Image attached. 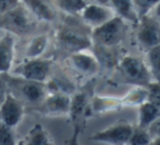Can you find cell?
I'll return each mask as SVG.
<instances>
[{
    "label": "cell",
    "instance_id": "obj_17",
    "mask_svg": "<svg viewBox=\"0 0 160 145\" xmlns=\"http://www.w3.org/2000/svg\"><path fill=\"white\" fill-rule=\"evenodd\" d=\"M15 40L12 34L7 32L0 38V73H8L14 59Z\"/></svg>",
    "mask_w": 160,
    "mask_h": 145
},
{
    "label": "cell",
    "instance_id": "obj_32",
    "mask_svg": "<svg viewBox=\"0 0 160 145\" xmlns=\"http://www.w3.org/2000/svg\"><path fill=\"white\" fill-rule=\"evenodd\" d=\"M81 132H82V131H81L80 129L74 128L73 129V133H72L71 137L67 140L65 145H81L80 140H78V137H80Z\"/></svg>",
    "mask_w": 160,
    "mask_h": 145
},
{
    "label": "cell",
    "instance_id": "obj_20",
    "mask_svg": "<svg viewBox=\"0 0 160 145\" xmlns=\"http://www.w3.org/2000/svg\"><path fill=\"white\" fill-rule=\"evenodd\" d=\"M21 145H53V140L42 124L36 123L24 137Z\"/></svg>",
    "mask_w": 160,
    "mask_h": 145
},
{
    "label": "cell",
    "instance_id": "obj_4",
    "mask_svg": "<svg viewBox=\"0 0 160 145\" xmlns=\"http://www.w3.org/2000/svg\"><path fill=\"white\" fill-rule=\"evenodd\" d=\"M38 25V20L25 8L22 2L11 10L0 14V29L18 36L32 34Z\"/></svg>",
    "mask_w": 160,
    "mask_h": 145
},
{
    "label": "cell",
    "instance_id": "obj_30",
    "mask_svg": "<svg viewBox=\"0 0 160 145\" xmlns=\"http://www.w3.org/2000/svg\"><path fill=\"white\" fill-rule=\"evenodd\" d=\"M20 2V0H0V14L17 7Z\"/></svg>",
    "mask_w": 160,
    "mask_h": 145
},
{
    "label": "cell",
    "instance_id": "obj_11",
    "mask_svg": "<svg viewBox=\"0 0 160 145\" xmlns=\"http://www.w3.org/2000/svg\"><path fill=\"white\" fill-rule=\"evenodd\" d=\"M71 103V96L67 94H48L42 103L36 107L35 111L49 117L68 116Z\"/></svg>",
    "mask_w": 160,
    "mask_h": 145
},
{
    "label": "cell",
    "instance_id": "obj_2",
    "mask_svg": "<svg viewBox=\"0 0 160 145\" xmlns=\"http://www.w3.org/2000/svg\"><path fill=\"white\" fill-rule=\"evenodd\" d=\"M110 82L146 87L152 82V76L143 59L135 56H125L121 58L113 69Z\"/></svg>",
    "mask_w": 160,
    "mask_h": 145
},
{
    "label": "cell",
    "instance_id": "obj_13",
    "mask_svg": "<svg viewBox=\"0 0 160 145\" xmlns=\"http://www.w3.org/2000/svg\"><path fill=\"white\" fill-rule=\"evenodd\" d=\"M116 15L110 6L98 3H87L84 10L81 12V20L91 28H97L106 23Z\"/></svg>",
    "mask_w": 160,
    "mask_h": 145
},
{
    "label": "cell",
    "instance_id": "obj_33",
    "mask_svg": "<svg viewBox=\"0 0 160 145\" xmlns=\"http://www.w3.org/2000/svg\"><path fill=\"white\" fill-rule=\"evenodd\" d=\"M7 73H0V104L2 103L4 96L7 94V80H6Z\"/></svg>",
    "mask_w": 160,
    "mask_h": 145
},
{
    "label": "cell",
    "instance_id": "obj_25",
    "mask_svg": "<svg viewBox=\"0 0 160 145\" xmlns=\"http://www.w3.org/2000/svg\"><path fill=\"white\" fill-rule=\"evenodd\" d=\"M147 88L144 86L133 87L130 92L124 95L128 107H130V106H139L142 103L147 101Z\"/></svg>",
    "mask_w": 160,
    "mask_h": 145
},
{
    "label": "cell",
    "instance_id": "obj_26",
    "mask_svg": "<svg viewBox=\"0 0 160 145\" xmlns=\"http://www.w3.org/2000/svg\"><path fill=\"white\" fill-rule=\"evenodd\" d=\"M152 141V135L147 129L141 127H133L132 134L130 137L128 145H150Z\"/></svg>",
    "mask_w": 160,
    "mask_h": 145
},
{
    "label": "cell",
    "instance_id": "obj_12",
    "mask_svg": "<svg viewBox=\"0 0 160 145\" xmlns=\"http://www.w3.org/2000/svg\"><path fill=\"white\" fill-rule=\"evenodd\" d=\"M65 62L70 69L83 76L95 75L100 70L99 63L95 56L84 53V50L67 56Z\"/></svg>",
    "mask_w": 160,
    "mask_h": 145
},
{
    "label": "cell",
    "instance_id": "obj_10",
    "mask_svg": "<svg viewBox=\"0 0 160 145\" xmlns=\"http://www.w3.org/2000/svg\"><path fill=\"white\" fill-rule=\"evenodd\" d=\"M25 114V106L11 93L7 92L2 103L0 104V121L6 126L14 128L21 122Z\"/></svg>",
    "mask_w": 160,
    "mask_h": 145
},
{
    "label": "cell",
    "instance_id": "obj_16",
    "mask_svg": "<svg viewBox=\"0 0 160 145\" xmlns=\"http://www.w3.org/2000/svg\"><path fill=\"white\" fill-rule=\"evenodd\" d=\"M92 50H93V55L95 56L97 61L99 63V67L103 68V69L113 71L116 65L121 60L120 51H118V46H100V45L92 44Z\"/></svg>",
    "mask_w": 160,
    "mask_h": 145
},
{
    "label": "cell",
    "instance_id": "obj_19",
    "mask_svg": "<svg viewBox=\"0 0 160 145\" xmlns=\"http://www.w3.org/2000/svg\"><path fill=\"white\" fill-rule=\"evenodd\" d=\"M48 94H67L71 96L74 92L76 91V87L71 81L65 76H59L55 75L48 78L45 82Z\"/></svg>",
    "mask_w": 160,
    "mask_h": 145
},
{
    "label": "cell",
    "instance_id": "obj_18",
    "mask_svg": "<svg viewBox=\"0 0 160 145\" xmlns=\"http://www.w3.org/2000/svg\"><path fill=\"white\" fill-rule=\"evenodd\" d=\"M160 116V107L149 101H145L138 106L137 127L148 129V127Z\"/></svg>",
    "mask_w": 160,
    "mask_h": 145
},
{
    "label": "cell",
    "instance_id": "obj_15",
    "mask_svg": "<svg viewBox=\"0 0 160 145\" xmlns=\"http://www.w3.org/2000/svg\"><path fill=\"white\" fill-rule=\"evenodd\" d=\"M25 8L38 20L42 22H53L57 18V11L52 0H20Z\"/></svg>",
    "mask_w": 160,
    "mask_h": 145
},
{
    "label": "cell",
    "instance_id": "obj_23",
    "mask_svg": "<svg viewBox=\"0 0 160 145\" xmlns=\"http://www.w3.org/2000/svg\"><path fill=\"white\" fill-rule=\"evenodd\" d=\"M53 4L64 14L78 17L87 6L86 0H52Z\"/></svg>",
    "mask_w": 160,
    "mask_h": 145
},
{
    "label": "cell",
    "instance_id": "obj_22",
    "mask_svg": "<svg viewBox=\"0 0 160 145\" xmlns=\"http://www.w3.org/2000/svg\"><path fill=\"white\" fill-rule=\"evenodd\" d=\"M49 44V35L48 34H40L35 36L28 42L25 48V56L28 59L39 58L42 54L46 51Z\"/></svg>",
    "mask_w": 160,
    "mask_h": 145
},
{
    "label": "cell",
    "instance_id": "obj_8",
    "mask_svg": "<svg viewBox=\"0 0 160 145\" xmlns=\"http://www.w3.org/2000/svg\"><path fill=\"white\" fill-rule=\"evenodd\" d=\"M133 126L128 120H119L113 124L98 131L89 137V140L94 142L107 143L110 145H128L130 137L132 134Z\"/></svg>",
    "mask_w": 160,
    "mask_h": 145
},
{
    "label": "cell",
    "instance_id": "obj_1",
    "mask_svg": "<svg viewBox=\"0 0 160 145\" xmlns=\"http://www.w3.org/2000/svg\"><path fill=\"white\" fill-rule=\"evenodd\" d=\"M92 28L76 17L65 14L55 33L57 53L69 56L92 47Z\"/></svg>",
    "mask_w": 160,
    "mask_h": 145
},
{
    "label": "cell",
    "instance_id": "obj_21",
    "mask_svg": "<svg viewBox=\"0 0 160 145\" xmlns=\"http://www.w3.org/2000/svg\"><path fill=\"white\" fill-rule=\"evenodd\" d=\"M109 4L116 15L122 18L124 21H130L132 23L138 22L132 0H110Z\"/></svg>",
    "mask_w": 160,
    "mask_h": 145
},
{
    "label": "cell",
    "instance_id": "obj_35",
    "mask_svg": "<svg viewBox=\"0 0 160 145\" xmlns=\"http://www.w3.org/2000/svg\"><path fill=\"white\" fill-rule=\"evenodd\" d=\"M150 145H160V137L152 139V143H150Z\"/></svg>",
    "mask_w": 160,
    "mask_h": 145
},
{
    "label": "cell",
    "instance_id": "obj_9",
    "mask_svg": "<svg viewBox=\"0 0 160 145\" xmlns=\"http://www.w3.org/2000/svg\"><path fill=\"white\" fill-rule=\"evenodd\" d=\"M136 40L143 50L147 51L150 48L160 44V23L155 18L149 15L138 19L136 29Z\"/></svg>",
    "mask_w": 160,
    "mask_h": 145
},
{
    "label": "cell",
    "instance_id": "obj_29",
    "mask_svg": "<svg viewBox=\"0 0 160 145\" xmlns=\"http://www.w3.org/2000/svg\"><path fill=\"white\" fill-rule=\"evenodd\" d=\"M146 88L148 92L147 101L156 104L157 106L160 107V83L152 81L146 86Z\"/></svg>",
    "mask_w": 160,
    "mask_h": 145
},
{
    "label": "cell",
    "instance_id": "obj_7",
    "mask_svg": "<svg viewBox=\"0 0 160 145\" xmlns=\"http://www.w3.org/2000/svg\"><path fill=\"white\" fill-rule=\"evenodd\" d=\"M53 59L32 58L26 59L13 70L17 76L37 82H46L52 70Z\"/></svg>",
    "mask_w": 160,
    "mask_h": 145
},
{
    "label": "cell",
    "instance_id": "obj_3",
    "mask_svg": "<svg viewBox=\"0 0 160 145\" xmlns=\"http://www.w3.org/2000/svg\"><path fill=\"white\" fill-rule=\"evenodd\" d=\"M6 80L7 92L11 93L22 101L25 108L28 106L32 110L35 109L48 95L45 82L26 80L20 76H10L8 73L6 74Z\"/></svg>",
    "mask_w": 160,
    "mask_h": 145
},
{
    "label": "cell",
    "instance_id": "obj_28",
    "mask_svg": "<svg viewBox=\"0 0 160 145\" xmlns=\"http://www.w3.org/2000/svg\"><path fill=\"white\" fill-rule=\"evenodd\" d=\"M0 145H17L12 128L0 121Z\"/></svg>",
    "mask_w": 160,
    "mask_h": 145
},
{
    "label": "cell",
    "instance_id": "obj_34",
    "mask_svg": "<svg viewBox=\"0 0 160 145\" xmlns=\"http://www.w3.org/2000/svg\"><path fill=\"white\" fill-rule=\"evenodd\" d=\"M86 1H89L91 3H98V4H107L109 6L110 0H86Z\"/></svg>",
    "mask_w": 160,
    "mask_h": 145
},
{
    "label": "cell",
    "instance_id": "obj_14",
    "mask_svg": "<svg viewBox=\"0 0 160 145\" xmlns=\"http://www.w3.org/2000/svg\"><path fill=\"white\" fill-rule=\"evenodd\" d=\"M128 107L125 97L114 96H100L94 94L91 101V112L93 115H102L110 111H117Z\"/></svg>",
    "mask_w": 160,
    "mask_h": 145
},
{
    "label": "cell",
    "instance_id": "obj_31",
    "mask_svg": "<svg viewBox=\"0 0 160 145\" xmlns=\"http://www.w3.org/2000/svg\"><path fill=\"white\" fill-rule=\"evenodd\" d=\"M147 130H148V132H149V134L152 135V139L160 137V116L148 127Z\"/></svg>",
    "mask_w": 160,
    "mask_h": 145
},
{
    "label": "cell",
    "instance_id": "obj_5",
    "mask_svg": "<svg viewBox=\"0 0 160 145\" xmlns=\"http://www.w3.org/2000/svg\"><path fill=\"white\" fill-rule=\"evenodd\" d=\"M95 80L87 83L82 90L75 91L71 95L69 115L73 128H78L81 131L84 130L86 121L92 116L91 101L94 95Z\"/></svg>",
    "mask_w": 160,
    "mask_h": 145
},
{
    "label": "cell",
    "instance_id": "obj_6",
    "mask_svg": "<svg viewBox=\"0 0 160 145\" xmlns=\"http://www.w3.org/2000/svg\"><path fill=\"white\" fill-rule=\"evenodd\" d=\"M127 25L122 18L114 15L106 23L92 28L91 37L95 45L100 46H118L123 40Z\"/></svg>",
    "mask_w": 160,
    "mask_h": 145
},
{
    "label": "cell",
    "instance_id": "obj_27",
    "mask_svg": "<svg viewBox=\"0 0 160 145\" xmlns=\"http://www.w3.org/2000/svg\"><path fill=\"white\" fill-rule=\"evenodd\" d=\"M159 1L160 0H132L137 18L141 19L147 15L149 11L159 3Z\"/></svg>",
    "mask_w": 160,
    "mask_h": 145
},
{
    "label": "cell",
    "instance_id": "obj_24",
    "mask_svg": "<svg viewBox=\"0 0 160 145\" xmlns=\"http://www.w3.org/2000/svg\"><path fill=\"white\" fill-rule=\"evenodd\" d=\"M147 53L148 68L152 76V81L160 83V44L150 48Z\"/></svg>",
    "mask_w": 160,
    "mask_h": 145
},
{
    "label": "cell",
    "instance_id": "obj_36",
    "mask_svg": "<svg viewBox=\"0 0 160 145\" xmlns=\"http://www.w3.org/2000/svg\"><path fill=\"white\" fill-rule=\"evenodd\" d=\"M156 14H157V17L160 18V1H159V3L156 6Z\"/></svg>",
    "mask_w": 160,
    "mask_h": 145
}]
</instances>
